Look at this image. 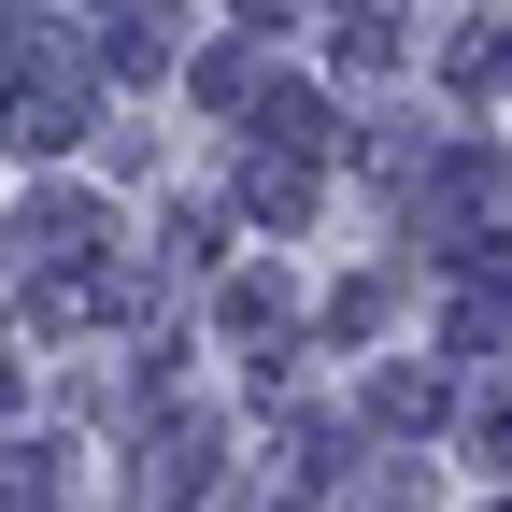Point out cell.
<instances>
[{
  "label": "cell",
  "mask_w": 512,
  "mask_h": 512,
  "mask_svg": "<svg viewBox=\"0 0 512 512\" xmlns=\"http://www.w3.org/2000/svg\"><path fill=\"white\" fill-rule=\"evenodd\" d=\"M242 15H256V29H271V15H299V0H242Z\"/></svg>",
  "instance_id": "cell-2"
},
{
  "label": "cell",
  "mask_w": 512,
  "mask_h": 512,
  "mask_svg": "<svg viewBox=\"0 0 512 512\" xmlns=\"http://www.w3.org/2000/svg\"><path fill=\"white\" fill-rule=\"evenodd\" d=\"M242 200H256V214H271V228H285V214L313 200V157H256V185H242Z\"/></svg>",
  "instance_id": "cell-1"
}]
</instances>
